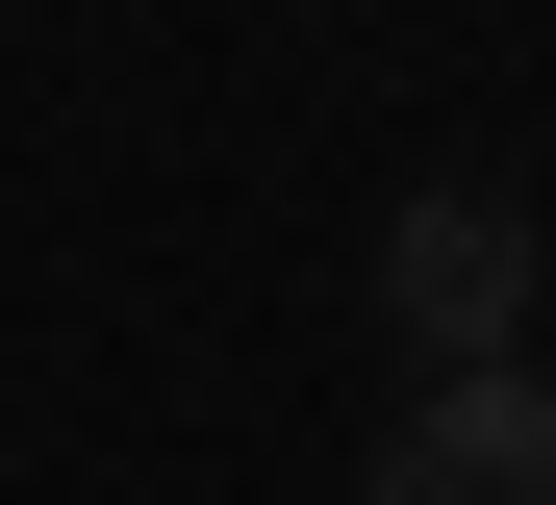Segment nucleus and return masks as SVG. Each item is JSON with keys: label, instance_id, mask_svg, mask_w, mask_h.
I'll list each match as a JSON object with an SVG mask.
<instances>
[{"label": "nucleus", "instance_id": "1", "mask_svg": "<svg viewBox=\"0 0 556 505\" xmlns=\"http://www.w3.org/2000/svg\"><path fill=\"white\" fill-rule=\"evenodd\" d=\"M531 202L506 177H405V228H380V329H405V379H506L531 354Z\"/></svg>", "mask_w": 556, "mask_h": 505}, {"label": "nucleus", "instance_id": "2", "mask_svg": "<svg viewBox=\"0 0 556 505\" xmlns=\"http://www.w3.org/2000/svg\"><path fill=\"white\" fill-rule=\"evenodd\" d=\"M354 505H556V379L531 354L506 379H405V430H380Z\"/></svg>", "mask_w": 556, "mask_h": 505}]
</instances>
